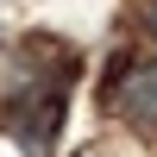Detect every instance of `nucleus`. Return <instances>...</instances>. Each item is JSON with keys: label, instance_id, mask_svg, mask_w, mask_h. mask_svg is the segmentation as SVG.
Instances as JSON below:
<instances>
[{"label": "nucleus", "instance_id": "1", "mask_svg": "<svg viewBox=\"0 0 157 157\" xmlns=\"http://www.w3.org/2000/svg\"><path fill=\"white\" fill-rule=\"evenodd\" d=\"M69 113V82H13L6 88V132L25 157H44Z\"/></svg>", "mask_w": 157, "mask_h": 157}, {"label": "nucleus", "instance_id": "2", "mask_svg": "<svg viewBox=\"0 0 157 157\" xmlns=\"http://www.w3.org/2000/svg\"><path fill=\"white\" fill-rule=\"evenodd\" d=\"M107 113H120L132 132H157V57L120 63V75H107Z\"/></svg>", "mask_w": 157, "mask_h": 157}]
</instances>
